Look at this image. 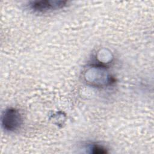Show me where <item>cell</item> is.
<instances>
[{
    "instance_id": "cell-1",
    "label": "cell",
    "mask_w": 154,
    "mask_h": 154,
    "mask_svg": "<svg viewBox=\"0 0 154 154\" xmlns=\"http://www.w3.org/2000/svg\"><path fill=\"white\" fill-rule=\"evenodd\" d=\"M2 122L5 129L14 131L20 126L22 119L18 111L14 109H8L4 112Z\"/></svg>"
},
{
    "instance_id": "cell-2",
    "label": "cell",
    "mask_w": 154,
    "mask_h": 154,
    "mask_svg": "<svg viewBox=\"0 0 154 154\" xmlns=\"http://www.w3.org/2000/svg\"><path fill=\"white\" fill-rule=\"evenodd\" d=\"M66 1H40L31 2L29 6L34 11L45 12L63 8L66 5Z\"/></svg>"
}]
</instances>
